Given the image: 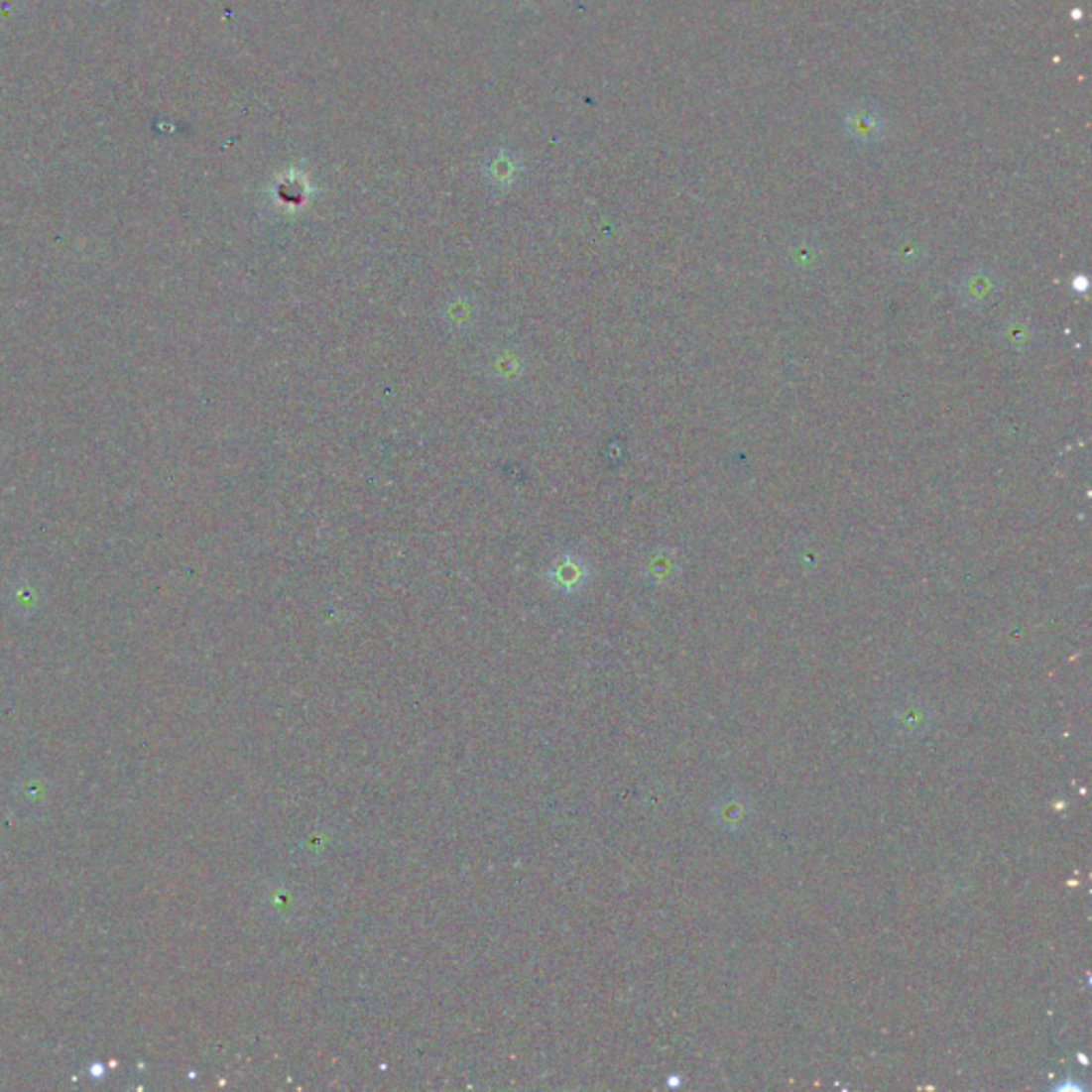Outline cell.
<instances>
[{
  "label": "cell",
  "instance_id": "52a82bcc",
  "mask_svg": "<svg viewBox=\"0 0 1092 1092\" xmlns=\"http://www.w3.org/2000/svg\"><path fill=\"white\" fill-rule=\"evenodd\" d=\"M446 318H452L457 324L459 322H467L472 318V309L467 307V302H455V305L450 303V311H446Z\"/></svg>",
  "mask_w": 1092,
  "mask_h": 1092
},
{
  "label": "cell",
  "instance_id": "7a4b0ae2",
  "mask_svg": "<svg viewBox=\"0 0 1092 1092\" xmlns=\"http://www.w3.org/2000/svg\"><path fill=\"white\" fill-rule=\"evenodd\" d=\"M845 126L856 141H873L882 133V118L871 107H856L847 116Z\"/></svg>",
  "mask_w": 1092,
  "mask_h": 1092
},
{
  "label": "cell",
  "instance_id": "ba28073f",
  "mask_svg": "<svg viewBox=\"0 0 1092 1092\" xmlns=\"http://www.w3.org/2000/svg\"><path fill=\"white\" fill-rule=\"evenodd\" d=\"M649 574H651V576H666V574H670V563H668V557L658 555V557L654 559V563H651V565H649Z\"/></svg>",
  "mask_w": 1092,
  "mask_h": 1092
},
{
  "label": "cell",
  "instance_id": "6da1fadb",
  "mask_svg": "<svg viewBox=\"0 0 1092 1092\" xmlns=\"http://www.w3.org/2000/svg\"><path fill=\"white\" fill-rule=\"evenodd\" d=\"M589 561L574 550H561L550 559L546 570L548 585L559 593H576L587 585L589 580Z\"/></svg>",
  "mask_w": 1092,
  "mask_h": 1092
},
{
  "label": "cell",
  "instance_id": "3957f363",
  "mask_svg": "<svg viewBox=\"0 0 1092 1092\" xmlns=\"http://www.w3.org/2000/svg\"><path fill=\"white\" fill-rule=\"evenodd\" d=\"M489 374L493 378H500V380H510L515 378L519 374H523V359L519 357L517 352H510V350H502L495 354V357L489 361Z\"/></svg>",
  "mask_w": 1092,
  "mask_h": 1092
},
{
  "label": "cell",
  "instance_id": "277c9868",
  "mask_svg": "<svg viewBox=\"0 0 1092 1092\" xmlns=\"http://www.w3.org/2000/svg\"><path fill=\"white\" fill-rule=\"evenodd\" d=\"M992 287H995L992 278L980 272V274H973L967 282H964V295H967L969 302H986L992 295Z\"/></svg>",
  "mask_w": 1092,
  "mask_h": 1092
},
{
  "label": "cell",
  "instance_id": "5b68a950",
  "mask_svg": "<svg viewBox=\"0 0 1092 1092\" xmlns=\"http://www.w3.org/2000/svg\"><path fill=\"white\" fill-rule=\"evenodd\" d=\"M721 824H730V828H736L745 821V806L739 800H723L719 811Z\"/></svg>",
  "mask_w": 1092,
  "mask_h": 1092
},
{
  "label": "cell",
  "instance_id": "8992f818",
  "mask_svg": "<svg viewBox=\"0 0 1092 1092\" xmlns=\"http://www.w3.org/2000/svg\"><path fill=\"white\" fill-rule=\"evenodd\" d=\"M1005 339H1007V342H1010L1012 346H1016V348H1023V346L1029 342V339H1031L1029 324L1023 322V320H1014L1012 324H1007Z\"/></svg>",
  "mask_w": 1092,
  "mask_h": 1092
}]
</instances>
